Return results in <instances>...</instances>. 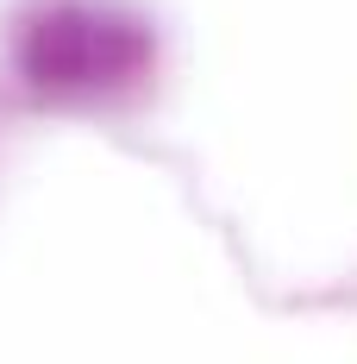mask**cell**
<instances>
[{"mask_svg":"<svg viewBox=\"0 0 357 364\" xmlns=\"http://www.w3.org/2000/svg\"><path fill=\"white\" fill-rule=\"evenodd\" d=\"M144 57L138 26H113L101 6H50L26 32V70L44 88H107Z\"/></svg>","mask_w":357,"mask_h":364,"instance_id":"6da1fadb","label":"cell"}]
</instances>
